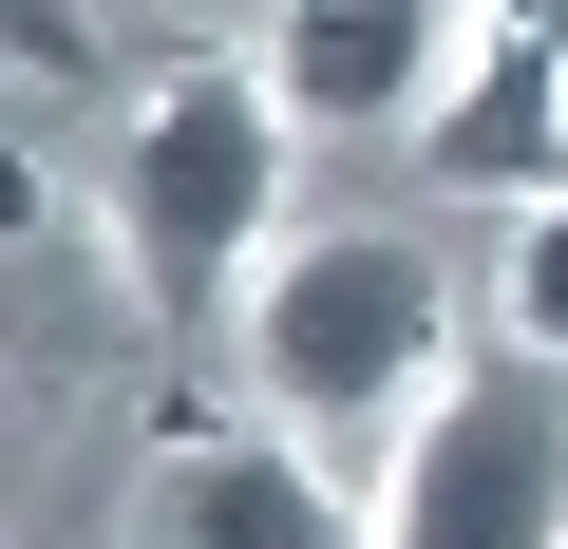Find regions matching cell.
Listing matches in <instances>:
<instances>
[{"label": "cell", "instance_id": "277c9868", "mask_svg": "<svg viewBox=\"0 0 568 549\" xmlns=\"http://www.w3.org/2000/svg\"><path fill=\"white\" fill-rule=\"evenodd\" d=\"M133 549H379V492L284 417H190L133 474Z\"/></svg>", "mask_w": 568, "mask_h": 549}, {"label": "cell", "instance_id": "52a82bcc", "mask_svg": "<svg viewBox=\"0 0 568 549\" xmlns=\"http://www.w3.org/2000/svg\"><path fill=\"white\" fill-rule=\"evenodd\" d=\"M474 304H493L511 360H568V190H530V209L493 227V285H474Z\"/></svg>", "mask_w": 568, "mask_h": 549}, {"label": "cell", "instance_id": "3957f363", "mask_svg": "<svg viewBox=\"0 0 568 549\" xmlns=\"http://www.w3.org/2000/svg\"><path fill=\"white\" fill-rule=\"evenodd\" d=\"M379 549H568V360L474 342L379 474Z\"/></svg>", "mask_w": 568, "mask_h": 549}, {"label": "cell", "instance_id": "8992f818", "mask_svg": "<svg viewBox=\"0 0 568 549\" xmlns=\"http://www.w3.org/2000/svg\"><path fill=\"white\" fill-rule=\"evenodd\" d=\"M436 190H568V0H474V58L436 95Z\"/></svg>", "mask_w": 568, "mask_h": 549}, {"label": "cell", "instance_id": "6da1fadb", "mask_svg": "<svg viewBox=\"0 0 568 549\" xmlns=\"http://www.w3.org/2000/svg\"><path fill=\"white\" fill-rule=\"evenodd\" d=\"M246 398L284 417V436H323L361 492L398 474V436L455 398V360H474V304H455V265L417 246V227H284V265L246 285Z\"/></svg>", "mask_w": 568, "mask_h": 549}, {"label": "cell", "instance_id": "7a4b0ae2", "mask_svg": "<svg viewBox=\"0 0 568 549\" xmlns=\"http://www.w3.org/2000/svg\"><path fill=\"white\" fill-rule=\"evenodd\" d=\"M284 152L304 114L265 58H171L152 95H114V285L171 342L246 323V285L284 265Z\"/></svg>", "mask_w": 568, "mask_h": 549}, {"label": "cell", "instance_id": "5b68a950", "mask_svg": "<svg viewBox=\"0 0 568 549\" xmlns=\"http://www.w3.org/2000/svg\"><path fill=\"white\" fill-rule=\"evenodd\" d=\"M474 0H265V77L304 133H436Z\"/></svg>", "mask_w": 568, "mask_h": 549}, {"label": "cell", "instance_id": "ba28073f", "mask_svg": "<svg viewBox=\"0 0 568 549\" xmlns=\"http://www.w3.org/2000/svg\"><path fill=\"white\" fill-rule=\"evenodd\" d=\"M95 77V20H77V0H20V95H77Z\"/></svg>", "mask_w": 568, "mask_h": 549}]
</instances>
